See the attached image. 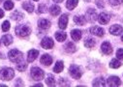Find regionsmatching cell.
Returning <instances> with one entry per match:
<instances>
[{"label": "cell", "instance_id": "obj_20", "mask_svg": "<svg viewBox=\"0 0 123 87\" xmlns=\"http://www.w3.org/2000/svg\"><path fill=\"white\" fill-rule=\"evenodd\" d=\"M74 21H75V23L78 24V25H84L85 22H86V19H85V17H82V16H76V17H74Z\"/></svg>", "mask_w": 123, "mask_h": 87}, {"label": "cell", "instance_id": "obj_37", "mask_svg": "<svg viewBox=\"0 0 123 87\" xmlns=\"http://www.w3.org/2000/svg\"><path fill=\"white\" fill-rule=\"evenodd\" d=\"M65 80H66V79H63V78H61V79L59 80V85H61V86H63V85H64V86H67V85H70V84H69L68 82H66Z\"/></svg>", "mask_w": 123, "mask_h": 87}, {"label": "cell", "instance_id": "obj_12", "mask_svg": "<svg viewBox=\"0 0 123 87\" xmlns=\"http://www.w3.org/2000/svg\"><path fill=\"white\" fill-rule=\"evenodd\" d=\"M110 19H111L110 15L107 14V13H105V12L101 13V14L99 15V17H98V20H99V22H100L101 24H107V23L110 21Z\"/></svg>", "mask_w": 123, "mask_h": 87}, {"label": "cell", "instance_id": "obj_27", "mask_svg": "<svg viewBox=\"0 0 123 87\" xmlns=\"http://www.w3.org/2000/svg\"><path fill=\"white\" fill-rule=\"evenodd\" d=\"M105 85H106V82H105V80H104L103 77L96 78L93 81V86H105Z\"/></svg>", "mask_w": 123, "mask_h": 87}, {"label": "cell", "instance_id": "obj_43", "mask_svg": "<svg viewBox=\"0 0 123 87\" xmlns=\"http://www.w3.org/2000/svg\"><path fill=\"white\" fill-rule=\"evenodd\" d=\"M34 1H39V0H34Z\"/></svg>", "mask_w": 123, "mask_h": 87}, {"label": "cell", "instance_id": "obj_42", "mask_svg": "<svg viewBox=\"0 0 123 87\" xmlns=\"http://www.w3.org/2000/svg\"><path fill=\"white\" fill-rule=\"evenodd\" d=\"M121 40H122V42H123V36H122V37H121Z\"/></svg>", "mask_w": 123, "mask_h": 87}, {"label": "cell", "instance_id": "obj_18", "mask_svg": "<svg viewBox=\"0 0 123 87\" xmlns=\"http://www.w3.org/2000/svg\"><path fill=\"white\" fill-rule=\"evenodd\" d=\"M2 42L5 46H10L13 43V37L10 34H5L2 36Z\"/></svg>", "mask_w": 123, "mask_h": 87}, {"label": "cell", "instance_id": "obj_14", "mask_svg": "<svg viewBox=\"0 0 123 87\" xmlns=\"http://www.w3.org/2000/svg\"><path fill=\"white\" fill-rule=\"evenodd\" d=\"M90 32H91V34L96 35V36H98V37H102V36H104V34H105L104 29L101 28V27H98V26L92 27V28L90 29Z\"/></svg>", "mask_w": 123, "mask_h": 87}, {"label": "cell", "instance_id": "obj_39", "mask_svg": "<svg viewBox=\"0 0 123 87\" xmlns=\"http://www.w3.org/2000/svg\"><path fill=\"white\" fill-rule=\"evenodd\" d=\"M3 17H4V12L1 9H0V18H2Z\"/></svg>", "mask_w": 123, "mask_h": 87}, {"label": "cell", "instance_id": "obj_6", "mask_svg": "<svg viewBox=\"0 0 123 87\" xmlns=\"http://www.w3.org/2000/svg\"><path fill=\"white\" fill-rule=\"evenodd\" d=\"M85 19L88 20L89 22H95V21L98 19V16H97L96 11L93 10V9H89V10L86 12Z\"/></svg>", "mask_w": 123, "mask_h": 87}, {"label": "cell", "instance_id": "obj_35", "mask_svg": "<svg viewBox=\"0 0 123 87\" xmlns=\"http://www.w3.org/2000/svg\"><path fill=\"white\" fill-rule=\"evenodd\" d=\"M110 1V3L111 4V5H113V6H116V5H119V4H121L122 2H123V0H109Z\"/></svg>", "mask_w": 123, "mask_h": 87}, {"label": "cell", "instance_id": "obj_41", "mask_svg": "<svg viewBox=\"0 0 123 87\" xmlns=\"http://www.w3.org/2000/svg\"><path fill=\"white\" fill-rule=\"evenodd\" d=\"M4 1V0H0V3H1V2H3Z\"/></svg>", "mask_w": 123, "mask_h": 87}, {"label": "cell", "instance_id": "obj_32", "mask_svg": "<svg viewBox=\"0 0 123 87\" xmlns=\"http://www.w3.org/2000/svg\"><path fill=\"white\" fill-rule=\"evenodd\" d=\"M4 8L6 10H12L14 8V3L11 1V0H8V1H6L4 3Z\"/></svg>", "mask_w": 123, "mask_h": 87}, {"label": "cell", "instance_id": "obj_16", "mask_svg": "<svg viewBox=\"0 0 123 87\" xmlns=\"http://www.w3.org/2000/svg\"><path fill=\"white\" fill-rule=\"evenodd\" d=\"M38 26L41 28V29H48L49 28L50 26V21L49 19H46V18H42L38 21Z\"/></svg>", "mask_w": 123, "mask_h": 87}, {"label": "cell", "instance_id": "obj_24", "mask_svg": "<svg viewBox=\"0 0 123 87\" xmlns=\"http://www.w3.org/2000/svg\"><path fill=\"white\" fill-rule=\"evenodd\" d=\"M55 38H56V40H57L58 42H63V41L66 40L67 35H66V33H64V32H56V33H55Z\"/></svg>", "mask_w": 123, "mask_h": 87}, {"label": "cell", "instance_id": "obj_30", "mask_svg": "<svg viewBox=\"0 0 123 87\" xmlns=\"http://www.w3.org/2000/svg\"><path fill=\"white\" fill-rule=\"evenodd\" d=\"M110 66H111V68L117 69V68H119V67L121 66V63H120L117 59H112V60L111 61V63H110Z\"/></svg>", "mask_w": 123, "mask_h": 87}, {"label": "cell", "instance_id": "obj_38", "mask_svg": "<svg viewBox=\"0 0 123 87\" xmlns=\"http://www.w3.org/2000/svg\"><path fill=\"white\" fill-rule=\"evenodd\" d=\"M102 3H104V2L101 1V0H99V1H97V6H98L99 8H103V7H104V4H102Z\"/></svg>", "mask_w": 123, "mask_h": 87}, {"label": "cell", "instance_id": "obj_10", "mask_svg": "<svg viewBox=\"0 0 123 87\" xmlns=\"http://www.w3.org/2000/svg\"><path fill=\"white\" fill-rule=\"evenodd\" d=\"M122 30H123L122 26H120V25H118V24H114V25H112V26L110 27V33L112 34V35H114V36L121 34Z\"/></svg>", "mask_w": 123, "mask_h": 87}, {"label": "cell", "instance_id": "obj_34", "mask_svg": "<svg viewBox=\"0 0 123 87\" xmlns=\"http://www.w3.org/2000/svg\"><path fill=\"white\" fill-rule=\"evenodd\" d=\"M116 57L119 60H123V48H119L116 52Z\"/></svg>", "mask_w": 123, "mask_h": 87}, {"label": "cell", "instance_id": "obj_13", "mask_svg": "<svg viewBox=\"0 0 123 87\" xmlns=\"http://www.w3.org/2000/svg\"><path fill=\"white\" fill-rule=\"evenodd\" d=\"M101 49H102V52L107 54V55H109V54H111L112 52V47H111V44L109 42L103 43L102 46H101Z\"/></svg>", "mask_w": 123, "mask_h": 87}, {"label": "cell", "instance_id": "obj_3", "mask_svg": "<svg viewBox=\"0 0 123 87\" xmlns=\"http://www.w3.org/2000/svg\"><path fill=\"white\" fill-rule=\"evenodd\" d=\"M9 58L12 62L18 63L22 59V53L18 49H12L9 51Z\"/></svg>", "mask_w": 123, "mask_h": 87}, {"label": "cell", "instance_id": "obj_25", "mask_svg": "<svg viewBox=\"0 0 123 87\" xmlns=\"http://www.w3.org/2000/svg\"><path fill=\"white\" fill-rule=\"evenodd\" d=\"M84 46L88 48H92L94 46H95V40L93 39H91V38H87L84 42Z\"/></svg>", "mask_w": 123, "mask_h": 87}, {"label": "cell", "instance_id": "obj_36", "mask_svg": "<svg viewBox=\"0 0 123 87\" xmlns=\"http://www.w3.org/2000/svg\"><path fill=\"white\" fill-rule=\"evenodd\" d=\"M46 10H47V8H46V6L44 5V4H42V5H40L39 6V9H38V13H45L46 12Z\"/></svg>", "mask_w": 123, "mask_h": 87}, {"label": "cell", "instance_id": "obj_9", "mask_svg": "<svg viewBox=\"0 0 123 87\" xmlns=\"http://www.w3.org/2000/svg\"><path fill=\"white\" fill-rule=\"evenodd\" d=\"M67 24H68V16L67 15H62L59 18V21H58V25H59V28L60 29H64L67 27Z\"/></svg>", "mask_w": 123, "mask_h": 87}, {"label": "cell", "instance_id": "obj_19", "mask_svg": "<svg viewBox=\"0 0 123 87\" xmlns=\"http://www.w3.org/2000/svg\"><path fill=\"white\" fill-rule=\"evenodd\" d=\"M60 12H61V9H60V7L57 6V5H53V6H51L50 9H49V13H50V15L53 16V17L58 16V15L60 14Z\"/></svg>", "mask_w": 123, "mask_h": 87}, {"label": "cell", "instance_id": "obj_40", "mask_svg": "<svg viewBox=\"0 0 123 87\" xmlns=\"http://www.w3.org/2000/svg\"><path fill=\"white\" fill-rule=\"evenodd\" d=\"M54 2H56V3H60V2H62L63 0H53Z\"/></svg>", "mask_w": 123, "mask_h": 87}, {"label": "cell", "instance_id": "obj_11", "mask_svg": "<svg viewBox=\"0 0 123 87\" xmlns=\"http://www.w3.org/2000/svg\"><path fill=\"white\" fill-rule=\"evenodd\" d=\"M39 55V51L36 50V49H31L28 51V54H27V61L28 62H33L36 58L38 57Z\"/></svg>", "mask_w": 123, "mask_h": 87}, {"label": "cell", "instance_id": "obj_15", "mask_svg": "<svg viewBox=\"0 0 123 87\" xmlns=\"http://www.w3.org/2000/svg\"><path fill=\"white\" fill-rule=\"evenodd\" d=\"M41 63L45 66H49L52 63V57L49 54H44L41 57Z\"/></svg>", "mask_w": 123, "mask_h": 87}, {"label": "cell", "instance_id": "obj_21", "mask_svg": "<svg viewBox=\"0 0 123 87\" xmlns=\"http://www.w3.org/2000/svg\"><path fill=\"white\" fill-rule=\"evenodd\" d=\"M64 69V64L62 61H57L54 68H53V72L54 73H61Z\"/></svg>", "mask_w": 123, "mask_h": 87}, {"label": "cell", "instance_id": "obj_28", "mask_svg": "<svg viewBox=\"0 0 123 87\" xmlns=\"http://www.w3.org/2000/svg\"><path fill=\"white\" fill-rule=\"evenodd\" d=\"M11 17H12V18L15 19V20H20V19L23 18V14H21V13L18 12V11H16Z\"/></svg>", "mask_w": 123, "mask_h": 87}, {"label": "cell", "instance_id": "obj_26", "mask_svg": "<svg viewBox=\"0 0 123 87\" xmlns=\"http://www.w3.org/2000/svg\"><path fill=\"white\" fill-rule=\"evenodd\" d=\"M65 49L67 52H75L76 51V46L72 42H69L66 46H65Z\"/></svg>", "mask_w": 123, "mask_h": 87}, {"label": "cell", "instance_id": "obj_31", "mask_svg": "<svg viewBox=\"0 0 123 87\" xmlns=\"http://www.w3.org/2000/svg\"><path fill=\"white\" fill-rule=\"evenodd\" d=\"M2 30L4 32H7L10 30V22L8 20H5L3 23H2Z\"/></svg>", "mask_w": 123, "mask_h": 87}, {"label": "cell", "instance_id": "obj_17", "mask_svg": "<svg viewBox=\"0 0 123 87\" xmlns=\"http://www.w3.org/2000/svg\"><path fill=\"white\" fill-rule=\"evenodd\" d=\"M71 37L74 41H80L81 38V31L79 30V29H75V30H72L71 32Z\"/></svg>", "mask_w": 123, "mask_h": 87}, {"label": "cell", "instance_id": "obj_23", "mask_svg": "<svg viewBox=\"0 0 123 87\" xmlns=\"http://www.w3.org/2000/svg\"><path fill=\"white\" fill-rule=\"evenodd\" d=\"M22 8L27 11L28 13H32L34 11V5L32 3H30V2H24L22 4Z\"/></svg>", "mask_w": 123, "mask_h": 87}, {"label": "cell", "instance_id": "obj_8", "mask_svg": "<svg viewBox=\"0 0 123 87\" xmlns=\"http://www.w3.org/2000/svg\"><path fill=\"white\" fill-rule=\"evenodd\" d=\"M107 84H108L109 86L116 87V86H118V85L121 84V81H120L119 77H117V76H111V77L108 78V80H107Z\"/></svg>", "mask_w": 123, "mask_h": 87}, {"label": "cell", "instance_id": "obj_5", "mask_svg": "<svg viewBox=\"0 0 123 87\" xmlns=\"http://www.w3.org/2000/svg\"><path fill=\"white\" fill-rule=\"evenodd\" d=\"M69 73H70L71 76L75 79H79L81 76V71H80V67L77 65H72L69 69Z\"/></svg>", "mask_w": 123, "mask_h": 87}, {"label": "cell", "instance_id": "obj_33", "mask_svg": "<svg viewBox=\"0 0 123 87\" xmlns=\"http://www.w3.org/2000/svg\"><path fill=\"white\" fill-rule=\"evenodd\" d=\"M17 68H18V71L23 72V71H25V69L27 68V65H26L25 63H18V66H17Z\"/></svg>", "mask_w": 123, "mask_h": 87}, {"label": "cell", "instance_id": "obj_29", "mask_svg": "<svg viewBox=\"0 0 123 87\" xmlns=\"http://www.w3.org/2000/svg\"><path fill=\"white\" fill-rule=\"evenodd\" d=\"M46 83H47L49 86H54V85H55L54 77H53L51 75H49V76H48L47 79H46Z\"/></svg>", "mask_w": 123, "mask_h": 87}, {"label": "cell", "instance_id": "obj_1", "mask_svg": "<svg viewBox=\"0 0 123 87\" xmlns=\"http://www.w3.org/2000/svg\"><path fill=\"white\" fill-rule=\"evenodd\" d=\"M15 75V72L12 68H3L0 70V79L11 80Z\"/></svg>", "mask_w": 123, "mask_h": 87}, {"label": "cell", "instance_id": "obj_7", "mask_svg": "<svg viewBox=\"0 0 123 87\" xmlns=\"http://www.w3.org/2000/svg\"><path fill=\"white\" fill-rule=\"evenodd\" d=\"M53 45H54V44H53L52 39H51V38H49V37L44 38V39L42 40V42H41L42 47H44V48H46V49H49V48L53 47Z\"/></svg>", "mask_w": 123, "mask_h": 87}, {"label": "cell", "instance_id": "obj_2", "mask_svg": "<svg viewBox=\"0 0 123 87\" xmlns=\"http://www.w3.org/2000/svg\"><path fill=\"white\" fill-rule=\"evenodd\" d=\"M31 30L30 28L26 25H23V24H20V25H18L16 27V34L18 36H20V37H26L30 34Z\"/></svg>", "mask_w": 123, "mask_h": 87}, {"label": "cell", "instance_id": "obj_22", "mask_svg": "<svg viewBox=\"0 0 123 87\" xmlns=\"http://www.w3.org/2000/svg\"><path fill=\"white\" fill-rule=\"evenodd\" d=\"M78 3H79V0H68L67 3H66V7L69 10H73L77 7Z\"/></svg>", "mask_w": 123, "mask_h": 87}, {"label": "cell", "instance_id": "obj_4", "mask_svg": "<svg viewBox=\"0 0 123 87\" xmlns=\"http://www.w3.org/2000/svg\"><path fill=\"white\" fill-rule=\"evenodd\" d=\"M44 75H45V73L40 68L34 67V68L31 69V76H32L33 79H35V80H42L44 78Z\"/></svg>", "mask_w": 123, "mask_h": 87}]
</instances>
